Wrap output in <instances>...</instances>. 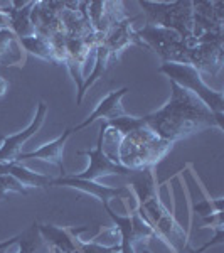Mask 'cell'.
Here are the masks:
<instances>
[{
    "label": "cell",
    "mask_w": 224,
    "mask_h": 253,
    "mask_svg": "<svg viewBox=\"0 0 224 253\" xmlns=\"http://www.w3.org/2000/svg\"><path fill=\"white\" fill-rule=\"evenodd\" d=\"M223 118L224 115H216L197 96L170 81L169 101L162 108L142 117V120L158 138L176 144L206 128L223 132Z\"/></svg>",
    "instance_id": "6da1fadb"
},
{
    "label": "cell",
    "mask_w": 224,
    "mask_h": 253,
    "mask_svg": "<svg viewBox=\"0 0 224 253\" xmlns=\"http://www.w3.org/2000/svg\"><path fill=\"white\" fill-rule=\"evenodd\" d=\"M174 144L158 138L145 124L121 138L118 149V162L132 170L153 169L167 154L172 150Z\"/></svg>",
    "instance_id": "7a4b0ae2"
},
{
    "label": "cell",
    "mask_w": 224,
    "mask_h": 253,
    "mask_svg": "<svg viewBox=\"0 0 224 253\" xmlns=\"http://www.w3.org/2000/svg\"><path fill=\"white\" fill-rule=\"evenodd\" d=\"M138 5L145 12L147 24H153V26H160L177 32L187 42V46H194V20L190 0H176V2L140 0Z\"/></svg>",
    "instance_id": "3957f363"
},
{
    "label": "cell",
    "mask_w": 224,
    "mask_h": 253,
    "mask_svg": "<svg viewBox=\"0 0 224 253\" xmlns=\"http://www.w3.org/2000/svg\"><path fill=\"white\" fill-rule=\"evenodd\" d=\"M137 208L142 211L147 219L152 223L153 230L157 231L158 238L169 248H172L176 253H184L189 245V235L187 230L177 221L176 214L167 210V206L162 203L160 193L149 196L144 201L137 203Z\"/></svg>",
    "instance_id": "277c9868"
},
{
    "label": "cell",
    "mask_w": 224,
    "mask_h": 253,
    "mask_svg": "<svg viewBox=\"0 0 224 253\" xmlns=\"http://www.w3.org/2000/svg\"><path fill=\"white\" fill-rule=\"evenodd\" d=\"M158 73L165 75L172 83L179 84L181 88L187 89L197 96L207 108L216 115H224V98L221 91L209 88L202 81L201 73L194 69L189 64H177V63H162L158 68Z\"/></svg>",
    "instance_id": "5b68a950"
},
{
    "label": "cell",
    "mask_w": 224,
    "mask_h": 253,
    "mask_svg": "<svg viewBox=\"0 0 224 253\" xmlns=\"http://www.w3.org/2000/svg\"><path fill=\"white\" fill-rule=\"evenodd\" d=\"M137 36L150 47V51L157 52L164 63L187 64L189 46L177 32L153 24H145L140 31H137Z\"/></svg>",
    "instance_id": "8992f818"
},
{
    "label": "cell",
    "mask_w": 224,
    "mask_h": 253,
    "mask_svg": "<svg viewBox=\"0 0 224 253\" xmlns=\"http://www.w3.org/2000/svg\"><path fill=\"white\" fill-rule=\"evenodd\" d=\"M103 128L100 125V135H98V142L95 149L89 150H79V156H84L89 159V166L86 167L84 172L75 174L79 179H86V181H98L101 177H107V175H120V177H128L133 174L132 169H127L121 164L110 161L107 154L103 152Z\"/></svg>",
    "instance_id": "52a82bcc"
},
{
    "label": "cell",
    "mask_w": 224,
    "mask_h": 253,
    "mask_svg": "<svg viewBox=\"0 0 224 253\" xmlns=\"http://www.w3.org/2000/svg\"><path fill=\"white\" fill-rule=\"evenodd\" d=\"M52 186H68L73 189H78L81 193H86L93 198L100 199L101 205H110V201L113 199H120V201H135L132 189L127 186H101L96 181H86V179H79L76 175H64V177H58L52 181Z\"/></svg>",
    "instance_id": "ba28073f"
},
{
    "label": "cell",
    "mask_w": 224,
    "mask_h": 253,
    "mask_svg": "<svg viewBox=\"0 0 224 253\" xmlns=\"http://www.w3.org/2000/svg\"><path fill=\"white\" fill-rule=\"evenodd\" d=\"M187 64L199 73L216 76L224 64V39L211 42H197L187 51Z\"/></svg>",
    "instance_id": "9c48e42d"
},
{
    "label": "cell",
    "mask_w": 224,
    "mask_h": 253,
    "mask_svg": "<svg viewBox=\"0 0 224 253\" xmlns=\"http://www.w3.org/2000/svg\"><path fill=\"white\" fill-rule=\"evenodd\" d=\"M138 17H125L121 19L120 22L113 24L108 29V32L103 38V44L105 47L108 49L110 58H112V63L115 64L120 54L130 46H140L150 51V47L137 36V31H133L132 24L135 22Z\"/></svg>",
    "instance_id": "30bf717a"
},
{
    "label": "cell",
    "mask_w": 224,
    "mask_h": 253,
    "mask_svg": "<svg viewBox=\"0 0 224 253\" xmlns=\"http://www.w3.org/2000/svg\"><path fill=\"white\" fill-rule=\"evenodd\" d=\"M46 115H47V105L44 103V101H39L36 115L27 128H24L22 132H19V133H14V135L2 137V142H0V162L17 161L22 145L26 144L32 135H36V133L39 132L44 120H46Z\"/></svg>",
    "instance_id": "8fae6325"
},
{
    "label": "cell",
    "mask_w": 224,
    "mask_h": 253,
    "mask_svg": "<svg viewBox=\"0 0 224 253\" xmlns=\"http://www.w3.org/2000/svg\"><path fill=\"white\" fill-rule=\"evenodd\" d=\"M64 2H34L31 10V22L36 34L51 39L52 36L64 32L61 22V12Z\"/></svg>",
    "instance_id": "7c38bea8"
},
{
    "label": "cell",
    "mask_w": 224,
    "mask_h": 253,
    "mask_svg": "<svg viewBox=\"0 0 224 253\" xmlns=\"http://www.w3.org/2000/svg\"><path fill=\"white\" fill-rule=\"evenodd\" d=\"M194 42L206 32H224L223 2H192Z\"/></svg>",
    "instance_id": "4fadbf2b"
},
{
    "label": "cell",
    "mask_w": 224,
    "mask_h": 253,
    "mask_svg": "<svg viewBox=\"0 0 224 253\" xmlns=\"http://www.w3.org/2000/svg\"><path fill=\"white\" fill-rule=\"evenodd\" d=\"M37 230H39L40 238H42V243L46 245V247H54L63 253H73L78 250L79 235L88 231L89 228L88 226L59 228V226H54V224L37 223Z\"/></svg>",
    "instance_id": "5bb4252c"
},
{
    "label": "cell",
    "mask_w": 224,
    "mask_h": 253,
    "mask_svg": "<svg viewBox=\"0 0 224 253\" xmlns=\"http://www.w3.org/2000/svg\"><path fill=\"white\" fill-rule=\"evenodd\" d=\"M128 93V88H120V89H115V91H110L100 103L96 105V108L93 110L89 115L81 122L79 125L73 126L71 132L76 133V132H81L83 128H86L96 120H103V122H110V120H115V118H120L123 115H127L125 112L123 105H121V98Z\"/></svg>",
    "instance_id": "9a60e30c"
},
{
    "label": "cell",
    "mask_w": 224,
    "mask_h": 253,
    "mask_svg": "<svg viewBox=\"0 0 224 253\" xmlns=\"http://www.w3.org/2000/svg\"><path fill=\"white\" fill-rule=\"evenodd\" d=\"M71 135H73L71 128H66L58 138H56V140L40 145L39 149L32 150V152L19 154L17 162L27 161V159H39V161L51 162V164L59 167L61 177H64V175H66V167H64V149H66V142L69 140Z\"/></svg>",
    "instance_id": "2e32d148"
},
{
    "label": "cell",
    "mask_w": 224,
    "mask_h": 253,
    "mask_svg": "<svg viewBox=\"0 0 224 253\" xmlns=\"http://www.w3.org/2000/svg\"><path fill=\"white\" fill-rule=\"evenodd\" d=\"M12 175L22 184L24 187H40V189H46V187L52 186L54 177L47 174L40 172H32L31 169L24 167L20 162H0V175Z\"/></svg>",
    "instance_id": "e0dca14e"
},
{
    "label": "cell",
    "mask_w": 224,
    "mask_h": 253,
    "mask_svg": "<svg viewBox=\"0 0 224 253\" xmlns=\"http://www.w3.org/2000/svg\"><path fill=\"white\" fill-rule=\"evenodd\" d=\"M112 66H113V63H112V58H110V52H108V49L105 47L103 41H101L95 49V68H93V71L89 73L88 78H84L83 88H81V91L78 93V96H76V105H81V101H83V98L86 95L88 89L91 88L98 80L103 78L105 73H107Z\"/></svg>",
    "instance_id": "ac0fdd59"
},
{
    "label": "cell",
    "mask_w": 224,
    "mask_h": 253,
    "mask_svg": "<svg viewBox=\"0 0 224 253\" xmlns=\"http://www.w3.org/2000/svg\"><path fill=\"white\" fill-rule=\"evenodd\" d=\"M130 221H132V240L133 247L137 245H147L150 240L158 238L157 231L153 230L152 223L147 219V216L142 213L138 208L130 213Z\"/></svg>",
    "instance_id": "d6986e66"
},
{
    "label": "cell",
    "mask_w": 224,
    "mask_h": 253,
    "mask_svg": "<svg viewBox=\"0 0 224 253\" xmlns=\"http://www.w3.org/2000/svg\"><path fill=\"white\" fill-rule=\"evenodd\" d=\"M22 47L19 44L17 36L10 29L0 31V64L12 66L22 61Z\"/></svg>",
    "instance_id": "ffe728a7"
},
{
    "label": "cell",
    "mask_w": 224,
    "mask_h": 253,
    "mask_svg": "<svg viewBox=\"0 0 224 253\" xmlns=\"http://www.w3.org/2000/svg\"><path fill=\"white\" fill-rule=\"evenodd\" d=\"M19 44L24 51L29 52L32 56H36V58L44 59L52 64H58L56 63V58H54V51H52L51 41L47 38H44V36L34 34V36H31V38H22V39H19Z\"/></svg>",
    "instance_id": "44dd1931"
},
{
    "label": "cell",
    "mask_w": 224,
    "mask_h": 253,
    "mask_svg": "<svg viewBox=\"0 0 224 253\" xmlns=\"http://www.w3.org/2000/svg\"><path fill=\"white\" fill-rule=\"evenodd\" d=\"M34 2H27V5H24L22 9L19 10H12L10 17V31L17 36V39L22 38H31V36L36 34V29L31 22V10Z\"/></svg>",
    "instance_id": "7402d4cb"
},
{
    "label": "cell",
    "mask_w": 224,
    "mask_h": 253,
    "mask_svg": "<svg viewBox=\"0 0 224 253\" xmlns=\"http://www.w3.org/2000/svg\"><path fill=\"white\" fill-rule=\"evenodd\" d=\"M17 245H19L17 253H40V248L44 247V243L37 230V221H34L27 230L19 233Z\"/></svg>",
    "instance_id": "603a6c76"
},
{
    "label": "cell",
    "mask_w": 224,
    "mask_h": 253,
    "mask_svg": "<svg viewBox=\"0 0 224 253\" xmlns=\"http://www.w3.org/2000/svg\"><path fill=\"white\" fill-rule=\"evenodd\" d=\"M107 124L112 126V128H115L121 137H127L128 133L133 132V130L140 128V126L144 125V120H142V117L123 115L120 118H115V120H110Z\"/></svg>",
    "instance_id": "cb8c5ba5"
},
{
    "label": "cell",
    "mask_w": 224,
    "mask_h": 253,
    "mask_svg": "<svg viewBox=\"0 0 224 253\" xmlns=\"http://www.w3.org/2000/svg\"><path fill=\"white\" fill-rule=\"evenodd\" d=\"M9 193L27 196V187H24L15 177L12 175H0V199H5Z\"/></svg>",
    "instance_id": "d4e9b609"
},
{
    "label": "cell",
    "mask_w": 224,
    "mask_h": 253,
    "mask_svg": "<svg viewBox=\"0 0 224 253\" xmlns=\"http://www.w3.org/2000/svg\"><path fill=\"white\" fill-rule=\"evenodd\" d=\"M78 250L81 253H120V243L107 247V245H101L96 242H78Z\"/></svg>",
    "instance_id": "484cf974"
},
{
    "label": "cell",
    "mask_w": 224,
    "mask_h": 253,
    "mask_svg": "<svg viewBox=\"0 0 224 253\" xmlns=\"http://www.w3.org/2000/svg\"><path fill=\"white\" fill-rule=\"evenodd\" d=\"M202 228H213L214 231L224 230V221H223V211L221 213H213L206 218H202Z\"/></svg>",
    "instance_id": "4316f807"
},
{
    "label": "cell",
    "mask_w": 224,
    "mask_h": 253,
    "mask_svg": "<svg viewBox=\"0 0 224 253\" xmlns=\"http://www.w3.org/2000/svg\"><path fill=\"white\" fill-rule=\"evenodd\" d=\"M17 240H19V235L17 236H12V238L5 240V242L0 243V253H5L7 248H10L12 245H17Z\"/></svg>",
    "instance_id": "83f0119b"
},
{
    "label": "cell",
    "mask_w": 224,
    "mask_h": 253,
    "mask_svg": "<svg viewBox=\"0 0 224 253\" xmlns=\"http://www.w3.org/2000/svg\"><path fill=\"white\" fill-rule=\"evenodd\" d=\"M7 89H9V81H7L5 78H2V76H0V98L5 96Z\"/></svg>",
    "instance_id": "f1b7e54d"
},
{
    "label": "cell",
    "mask_w": 224,
    "mask_h": 253,
    "mask_svg": "<svg viewBox=\"0 0 224 253\" xmlns=\"http://www.w3.org/2000/svg\"><path fill=\"white\" fill-rule=\"evenodd\" d=\"M73 253H81V252H79V250H76V252H73Z\"/></svg>",
    "instance_id": "f546056e"
}]
</instances>
